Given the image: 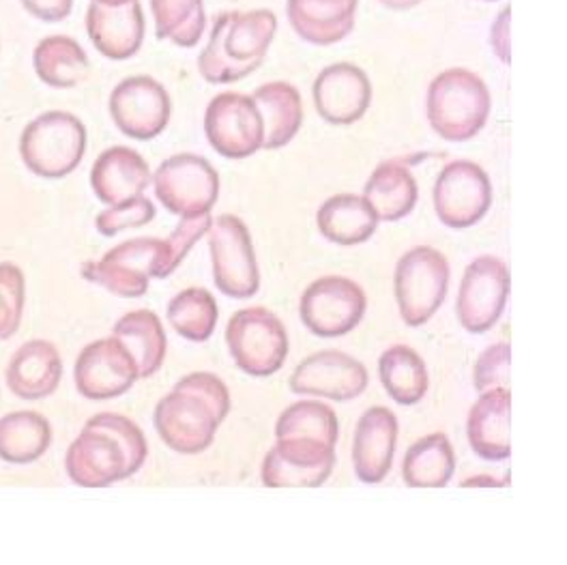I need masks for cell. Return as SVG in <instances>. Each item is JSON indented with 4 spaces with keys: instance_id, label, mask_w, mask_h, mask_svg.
<instances>
[{
    "instance_id": "1",
    "label": "cell",
    "mask_w": 567,
    "mask_h": 565,
    "mask_svg": "<svg viewBox=\"0 0 567 565\" xmlns=\"http://www.w3.org/2000/svg\"><path fill=\"white\" fill-rule=\"evenodd\" d=\"M146 456L141 425L118 413H100L71 443L65 469L75 486L106 489L138 473Z\"/></svg>"
},
{
    "instance_id": "2",
    "label": "cell",
    "mask_w": 567,
    "mask_h": 565,
    "mask_svg": "<svg viewBox=\"0 0 567 565\" xmlns=\"http://www.w3.org/2000/svg\"><path fill=\"white\" fill-rule=\"evenodd\" d=\"M230 413V391L212 372H192L164 396L153 415L162 441L178 454L194 456L212 448L215 432Z\"/></svg>"
},
{
    "instance_id": "3",
    "label": "cell",
    "mask_w": 567,
    "mask_h": 565,
    "mask_svg": "<svg viewBox=\"0 0 567 565\" xmlns=\"http://www.w3.org/2000/svg\"><path fill=\"white\" fill-rule=\"evenodd\" d=\"M278 33L269 9L224 11L213 22L212 37L198 56V71L212 84H233L258 70Z\"/></svg>"
},
{
    "instance_id": "4",
    "label": "cell",
    "mask_w": 567,
    "mask_h": 565,
    "mask_svg": "<svg viewBox=\"0 0 567 565\" xmlns=\"http://www.w3.org/2000/svg\"><path fill=\"white\" fill-rule=\"evenodd\" d=\"M493 97L486 82L473 71L439 73L427 86L425 114L432 132L447 142L475 138L488 123Z\"/></svg>"
},
{
    "instance_id": "5",
    "label": "cell",
    "mask_w": 567,
    "mask_h": 565,
    "mask_svg": "<svg viewBox=\"0 0 567 565\" xmlns=\"http://www.w3.org/2000/svg\"><path fill=\"white\" fill-rule=\"evenodd\" d=\"M171 251L166 239L138 237L104 254V258L84 263L82 278L100 284L112 295L136 299L146 295L151 278L164 280L173 276Z\"/></svg>"
},
{
    "instance_id": "6",
    "label": "cell",
    "mask_w": 567,
    "mask_h": 565,
    "mask_svg": "<svg viewBox=\"0 0 567 565\" xmlns=\"http://www.w3.org/2000/svg\"><path fill=\"white\" fill-rule=\"evenodd\" d=\"M86 151L84 123L65 110L43 112L33 119L20 138V155L27 168L41 178L71 175Z\"/></svg>"
},
{
    "instance_id": "7",
    "label": "cell",
    "mask_w": 567,
    "mask_h": 565,
    "mask_svg": "<svg viewBox=\"0 0 567 565\" xmlns=\"http://www.w3.org/2000/svg\"><path fill=\"white\" fill-rule=\"evenodd\" d=\"M450 263L443 251L420 246L409 249L395 267L393 292L400 317L409 327H422L447 297Z\"/></svg>"
},
{
    "instance_id": "8",
    "label": "cell",
    "mask_w": 567,
    "mask_h": 565,
    "mask_svg": "<svg viewBox=\"0 0 567 565\" xmlns=\"http://www.w3.org/2000/svg\"><path fill=\"white\" fill-rule=\"evenodd\" d=\"M226 342L237 368L249 377L276 374L288 357V333L271 310L244 308L228 320Z\"/></svg>"
},
{
    "instance_id": "9",
    "label": "cell",
    "mask_w": 567,
    "mask_h": 565,
    "mask_svg": "<svg viewBox=\"0 0 567 565\" xmlns=\"http://www.w3.org/2000/svg\"><path fill=\"white\" fill-rule=\"evenodd\" d=\"M207 237L215 286L233 299L254 297L260 288V271L246 222L224 213L213 219Z\"/></svg>"
},
{
    "instance_id": "10",
    "label": "cell",
    "mask_w": 567,
    "mask_h": 565,
    "mask_svg": "<svg viewBox=\"0 0 567 565\" xmlns=\"http://www.w3.org/2000/svg\"><path fill=\"white\" fill-rule=\"evenodd\" d=\"M151 181L164 209L178 217L212 213L219 198L217 171L209 160L194 153L168 157L159 164Z\"/></svg>"
},
{
    "instance_id": "11",
    "label": "cell",
    "mask_w": 567,
    "mask_h": 565,
    "mask_svg": "<svg viewBox=\"0 0 567 565\" xmlns=\"http://www.w3.org/2000/svg\"><path fill=\"white\" fill-rule=\"evenodd\" d=\"M434 212L443 226L464 230L486 217L493 205V183L473 162H450L434 181Z\"/></svg>"
},
{
    "instance_id": "12",
    "label": "cell",
    "mask_w": 567,
    "mask_h": 565,
    "mask_svg": "<svg viewBox=\"0 0 567 565\" xmlns=\"http://www.w3.org/2000/svg\"><path fill=\"white\" fill-rule=\"evenodd\" d=\"M368 299L359 284L342 276H324L310 284L299 301L303 325L319 338L351 333L365 315Z\"/></svg>"
},
{
    "instance_id": "13",
    "label": "cell",
    "mask_w": 567,
    "mask_h": 565,
    "mask_svg": "<svg viewBox=\"0 0 567 565\" xmlns=\"http://www.w3.org/2000/svg\"><path fill=\"white\" fill-rule=\"evenodd\" d=\"M114 125L132 141H153L171 123L173 102L162 82L151 75H132L110 95Z\"/></svg>"
},
{
    "instance_id": "14",
    "label": "cell",
    "mask_w": 567,
    "mask_h": 565,
    "mask_svg": "<svg viewBox=\"0 0 567 565\" xmlns=\"http://www.w3.org/2000/svg\"><path fill=\"white\" fill-rule=\"evenodd\" d=\"M205 134L221 157L246 160L262 151V114L249 95L219 93L205 112Z\"/></svg>"
},
{
    "instance_id": "15",
    "label": "cell",
    "mask_w": 567,
    "mask_h": 565,
    "mask_svg": "<svg viewBox=\"0 0 567 565\" xmlns=\"http://www.w3.org/2000/svg\"><path fill=\"white\" fill-rule=\"evenodd\" d=\"M509 267L496 256L475 258L464 276L456 312L462 327L471 333H486L505 312L509 299Z\"/></svg>"
},
{
    "instance_id": "16",
    "label": "cell",
    "mask_w": 567,
    "mask_h": 565,
    "mask_svg": "<svg viewBox=\"0 0 567 565\" xmlns=\"http://www.w3.org/2000/svg\"><path fill=\"white\" fill-rule=\"evenodd\" d=\"M336 466V448L317 439H278L262 462L267 489H319Z\"/></svg>"
},
{
    "instance_id": "17",
    "label": "cell",
    "mask_w": 567,
    "mask_h": 565,
    "mask_svg": "<svg viewBox=\"0 0 567 565\" xmlns=\"http://www.w3.org/2000/svg\"><path fill=\"white\" fill-rule=\"evenodd\" d=\"M73 381L89 400H112L134 388L138 368L130 351L112 336L82 349L73 368Z\"/></svg>"
},
{
    "instance_id": "18",
    "label": "cell",
    "mask_w": 567,
    "mask_h": 565,
    "mask_svg": "<svg viewBox=\"0 0 567 565\" xmlns=\"http://www.w3.org/2000/svg\"><path fill=\"white\" fill-rule=\"evenodd\" d=\"M368 381V370L359 359L329 349L306 357L292 370L288 386L299 396L349 402L365 391Z\"/></svg>"
},
{
    "instance_id": "19",
    "label": "cell",
    "mask_w": 567,
    "mask_h": 565,
    "mask_svg": "<svg viewBox=\"0 0 567 565\" xmlns=\"http://www.w3.org/2000/svg\"><path fill=\"white\" fill-rule=\"evenodd\" d=\"M312 95L322 121L329 125H353L372 104V82L353 63H333L317 75Z\"/></svg>"
},
{
    "instance_id": "20",
    "label": "cell",
    "mask_w": 567,
    "mask_h": 565,
    "mask_svg": "<svg viewBox=\"0 0 567 565\" xmlns=\"http://www.w3.org/2000/svg\"><path fill=\"white\" fill-rule=\"evenodd\" d=\"M86 31L100 54L112 61H127L141 52L144 13L141 0L104 4L93 0L86 11Z\"/></svg>"
},
{
    "instance_id": "21",
    "label": "cell",
    "mask_w": 567,
    "mask_h": 565,
    "mask_svg": "<svg viewBox=\"0 0 567 565\" xmlns=\"http://www.w3.org/2000/svg\"><path fill=\"white\" fill-rule=\"evenodd\" d=\"M395 441L398 418L388 407H372L359 418L353 439V466L363 484H379L388 477Z\"/></svg>"
},
{
    "instance_id": "22",
    "label": "cell",
    "mask_w": 567,
    "mask_h": 565,
    "mask_svg": "<svg viewBox=\"0 0 567 565\" xmlns=\"http://www.w3.org/2000/svg\"><path fill=\"white\" fill-rule=\"evenodd\" d=\"M512 391L507 388L486 389L468 411L466 436L473 452L484 460L501 462L512 456L509 441Z\"/></svg>"
},
{
    "instance_id": "23",
    "label": "cell",
    "mask_w": 567,
    "mask_h": 565,
    "mask_svg": "<svg viewBox=\"0 0 567 565\" xmlns=\"http://www.w3.org/2000/svg\"><path fill=\"white\" fill-rule=\"evenodd\" d=\"M151 177V168L138 151L110 146L93 164L91 187L104 205L112 207L142 196Z\"/></svg>"
},
{
    "instance_id": "24",
    "label": "cell",
    "mask_w": 567,
    "mask_h": 565,
    "mask_svg": "<svg viewBox=\"0 0 567 565\" xmlns=\"http://www.w3.org/2000/svg\"><path fill=\"white\" fill-rule=\"evenodd\" d=\"M359 0H286L292 31L308 43L333 45L353 33Z\"/></svg>"
},
{
    "instance_id": "25",
    "label": "cell",
    "mask_w": 567,
    "mask_h": 565,
    "mask_svg": "<svg viewBox=\"0 0 567 565\" xmlns=\"http://www.w3.org/2000/svg\"><path fill=\"white\" fill-rule=\"evenodd\" d=\"M63 379V359L48 340H29L9 361L7 388L22 400L52 396Z\"/></svg>"
},
{
    "instance_id": "26",
    "label": "cell",
    "mask_w": 567,
    "mask_h": 565,
    "mask_svg": "<svg viewBox=\"0 0 567 565\" xmlns=\"http://www.w3.org/2000/svg\"><path fill=\"white\" fill-rule=\"evenodd\" d=\"M363 198L379 222H398L415 209L420 187L406 162L390 160L374 168L363 187Z\"/></svg>"
},
{
    "instance_id": "27",
    "label": "cell",
    "mask_w": 567,
    "mask_h": 565,
    "mask_svg": "<svg viewBox=\"0 0 567 565\" xmlns=\"http://www.w3.org/2000/svg\"><path fill=\"white\" fill-rule=\"evenodd\" d=\"M256 106L262 114L265 125V151L282 148L288 142L295 141V136L301 130L303 123V104L301 93L282 80L267 82L256 89L251 95Z\"/></svg>"
},
{
    "instance_id": "28",
    "label": "cell",
    "mask_w": 567,
    "mask_h": 565,
    "mask_svg": "<svg viewBox=\"0 0 567 565\" xmlns=\"http://www.w3.org/2000/svg\"><path fill=\"white\" fill-rule=\"evenodd\" d=\"M320 235L338 246L365 244L379 228V217L363 196L336 194L317 213Z\"/></svg>"
},
{
    "instance_id": "29",
    "label": "cell",
    "mask_w": 567,
    "mask_h": 565,
    "mask_svg": "<svg viewBox=\"0 0 567 565\" xmlns=\"http://www.w3.org/2000/svg\"><path fill=\"white\" fill-rule=\"evenodd\" d=\"M112 336L130 351L138 368V379L153 377L166 359V331L151 310H136L116 320Z\"/></svg>"
},
{
    "instance_id": "30",
    "label": "cell",
    "mask_w": 567,
    "mask_h": 565,
    "mask_svg": "<svg viewBox=\"0 0 567 565\" xmlns=\"http://www.w3.org/2000/svg\"><path fill=\"white\" fill-rule=\"evenodd\" d=\"M456 471L454 448L443 432L415 441L402 462V477L409 489H445Z\"/></svg>"
},
{
    "instance_id": "31",
    "label": "cell",
    "mask_w": 567,
    "mask_h": 565,
    "mask_svg": "<svg viewBox=\"0 0 567 565\" xmlns=\"http://www.w3.org/2000/svg\"><path fill=\"white\" fill-rule=\"evenodd\" d=\"M33 68L52 89H73L89 78L91 61L84 48L68 35L41 39L33 52Z\"/></svg>"
},
{
    "instance_id": "32",
    "label": "cell",
    "mask_w": 567,
    "mask_h": 565,
    "mask_svg": "<svg viewBox=\"0 0 567 565\" xmlns=\"http://www.w3.org/2000/svg\"><path fill=\"white\" fill-rule=\"evenodd\" d=\"M52 443L50 422L35 411H13L0 418V460L31 464L41 459Z\"/></svg>"
},
{
    "instance_id": "33",
    "label": "cell",
    "mask_w": 567,
    "mask_h": 565,
    "mask_svg": "<svg viewBox=\"0 0 567 565\" xmlns=\"http://www.w3.org/2000/svg\"><path fill=\"white\" fill-rule=\"evenodd\" d=\"M379 374L391 400H395L402 407L417 404L427 393V368L422 355L413 351L411 347L395 345L381 355Z\"/></svg>"
},
{
    "instance_id": "34",
    "label": "cell",
    "mask_w": 567,
    "mask_h": 565,
    "mask_svg": "<svg viewBox=\"0 0 567 565\" xmlns=\"http://www.w3.org/2000/svg\"><path fill=\"white\" fill-rule=\"evenodd\" d=\"M155 33L178 48H194L207 29L205 0H148Z\"/></svg>"
},
{
    "instance_id": "35",
    "label": "cell",
    "mask_w": 567,
    "mask_h": 565,
    "mask_svg": "<svg viewBox=\"0 0 567 565\" xmlns=\"http://www.w3.org/2000/svg\"><path fill=\"white\" fill-rule=\"evenodd\" d=\"M168 322L178 336L192 342H207L217 325V304L207 288H185L168 304Z\"/></svg>"
},
{
    "instance_id": "36",
    "label": "cell",
    "mask_w": 567,
    "mask_h": 565,
    "mask_svg": "<svg viewBox=\"0 0 567 565\" xmlns=\"http://www.w3.org/2000/svg\"><path fill=\"white\" fill-rule=\"evenodd\" d=\"M288 436L317 439L336 448L340 436V424H338L336 411L319 400H301L290 404L276 424V439H288Z\"/></svg>"
},
{
    "instance_id": "37",
    "label": "cell",
    "mask_w": 567,
    "mask_h": 565,
    "mask_svg": "<svg viewBox=\"0 0 567 565\" xmlns=\"http://www.w3.org/2000/svg\"><path fill=\"white\" fill-rule=\"evenodd\" d=\"M24 274L13 263H0V340H9L20 329L24 310Z\"/></svg>"
},
{
    "instance_id": "38",
    "label": "cell",
    "mask_w": 567,
    "mask_h": 565,
    "mask_svg": "<svg viewBox=\"0 0 567 565\" xmlns=\"http://www.w3.org/2000/svg\"><path fill=\"white\" fill-rule=\"evenodd\" d=\"M155 219V205L142 194L121 205H112L97 215L95 226L100 235L116 237L127 228H141Z\"/></svg>"
},
{
    "instance_id": "39",
    "label": "cell",
    "mask_w": 567,
    "mask_h": 565,
    "mask_svg": "<svg viewBox=\"0 0 567 565\" xmlns=\"http://www.w3.org/2000/svg\"><path fill=\"white\" fill-rule=\"evenodd\" d=\"M509 361H512V347L507 342H496L491 349L480 355L475 370H473V383L482 393L486 389L505 388L509 383Z\"/></svg>"
},
{
    "instance_id": "40",
    "label": "cell",
    "mask_w": 567,
    "mask_h": 565,
    "mask_svg": "<svg viewBox=\"0 0 567 565\" xmlns=\"http://www.w3.org/2000/svg\"><path fill=\"white\" fill-rule=\"evenodd\" d=\"M212 222V213L181 217L177 228H175L173 235L166 239L168 251H171V267H173V271H177L178 265H181L183 258L189 254V249L194 248V246L209 233Z\"/></svg>"
},
{
    "instance_id": "41",
    "label": "cell",
    "mask_w": 567,
    "mask_h": 565,
    "mask_svg": "<svg viewBox=\"0 0 567 565\" xmlns=\"http://www.w3.org/2000/svg\"><path fill=\"white\" fill-rule=\"evenodd\" d=\"M509 31H512V7L507 4L498 16L491 29V45L495 50L501 63H512V45H509Z\"/></svg>"
},
{
    "instance_id": "42",
    "label": "cell",
    "mask_w": 567,
    "mask_h": 565,
    "mask_svg": "<svg viewBox=\"0 0 567 565\" xmlns=\"http://www.w3.org/2000/svg\"><path fill=\"white\" fill-rule=\"evenodd\" d=\"M24 9L43 22H63L71 13L73 0H20Z\"/></svg>"
},
{
    "instance_id": "43",
    "label": "cell",
    "mask_w": 567,
    "mask_h": 565,
    "mask_svg": "<svg viewBox=\"0 0 567 565\" xmlns=\"http://www.w3.org/2000/svg\"><path fill=\"white\" fill-rule=\"evenodd\" d=\"M379 2L393 11H409V9H415L417 4H422L424 0H379Z\"/></svg>"
},
{
    "instance_id": "44",
    "label": "cell",
    "mask_w": 567,
    "mask_h": 565,
    "mask_svg": "<svg viewBox=\"0 0 567 565\" xmlns=\"http://www.w3.org/2000/svg\"><path fill=\"white\" fill-rule=\"evenodd\" d=\"M461 486H505V482L495 480V477H488V475H482V477H468V480H464Z\"/></svg>"
},
{
    "instance_id": "45",
    "label": "cell",
    "mask_w": 567,
    "mask_h": 565,
    "mask_svg": "<svg viewBox=\"0 0 567 565\" xmlns=\"http://www.w3.org/2000/svg\"><path fill=\"white\" fill-rule=\"evenodd\" d=\"M97 2H104V4H121V2H127V0H97Z\"/></svg>"
},
{
    "instance_id": "46",
    "label": "cell",
    "mask_w": 567,
    "mask_h": 565,
    "mask_svg": "<svg viewBox=\"0 0 567 565\" xmlns=\"http://www.w3.org/2000/svg\"><path fill=\"white\" fill-rule=\"evenodd\" d=\"M484 2H496V0H484Z\"/></svg>"
}]
</instances>
